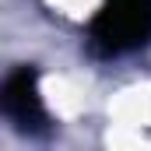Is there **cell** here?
I'll list each match as a JSON object with an SVG mask.
<instances>
[{
  "label": "cell",
  "instance_id": "obj_1",
  "mask_svg": "<svg viewBox=\"0 0 151 151\" xmlns=\"http://www.w3.org/2000/svg\"><path fill=\"white\" fill-rule=\"evenodd\" d=\"M102 53H130L151 39V0H106L91 25Z\"/></svg>",
  "mask_w": 151,
  "mask_h": 151
},
{
  "label": "cell",
  "instance_id": "obj_2",
  "mask_svg": "<svg viewBox=\"0 0 151 151\" xmlns=\"http://www.w3.org/2000/svg\"><path fill=\"white\" fill-rule=\"evenodd\" d=\"M0 106L18 127H25V130L39 127L42 123V99H39V88H35V74L18 70L14 77H7V84L0 91Z\"/></svg>",
  "mask_w": 151,
  "mask_h": 151
}]
</instances>
